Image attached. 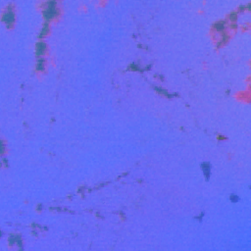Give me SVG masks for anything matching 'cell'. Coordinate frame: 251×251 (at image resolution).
Instances as JSON below:
<instances>
[{"mask_svg":"<svg viewBox=\"0 0 251 251\" xmlns=\"http://www.w3.org/2000/svg\"><path fill=\"white\" fill-rule=\"evenodd\" d=\"M214 29L219 33H222L224 31V30L226 29V22L225 21H219L217 23L214 24Z\"/></svg>","mask_w":251,"mask_h":251,"instance_id":"ba28073f","label":"cell"},{"mask_svg":"<svg viewBox=\"0 0 251 251\" xmlns=\"http://www.w3.org/2000/svg\"><path fill=\"white\" fill-rule=\"evenodd\" d=\"M230 199L232 203H237L239 201V197L237 196L236 194H232V195L230 196Z\"/></svg>","mask_w":251,"mask_h":251,"instance_id":"7c38bea8","label":"cell"},{"mask_svg":"<svg viewBox=\"0 0 251 251\" xmlns=\"http://www.w3.org/2000/svg\"><path fill=\"white\" fill-rule=\"evenodd\" d=\"M8 242L10 245L17 244L20 249H23V240H22V237L20 234H11L8 238Z\"/></svg>","mask_w":251,"mask_h":251,"instance_id":"277c9868","label":"cell"},{"mask_svg":"<svg viewBox=\"0 0 251 251\" xmlns=\"http://www.w3.org/2000/svg\"><path fill=\"white\" fill-rule=\"evenodd\" d=\"M203 217H204V212L201 213V215H200V216H199V217H197V219H198L199 221L201 222V221H202V219H203Z\"/></svg>","mask_w":251,"mask_h":251,"instance_id":"9a60e30c","label":"cell"},{"mask_svg":"<svg viewBox=\"0 0 251 251\" xmlns=\"http://www.w3.org/2000/svg\"><path fill=\"white\" fill-rule=\"evenodd\" d=\"M2 22H3L8 28H10V27L15 23V13L13 12V9L11 8L10 6H9L7 10L2 15Z\"/></svg>","mask_w":251,"mask_h":251,"instance_id":"7a4b0ae2","label":"cell"},{"mask_svg":"<svg viewBox=\"0 0 251 251\" xmlns=\"http://www.w3.org/2000/svg\"><path fill=\"white\" fill-rule=\"evenodd\" d=\"M201 169H202L203 175L206 178V180H209L210 179V175H211V167H210V164L207 162H204L201 164Z\"/></svg>","mask_w":251,"mask_h":251,"instance_id":"5b68a950","label":"cell"},{"mask_svg":"<svg viewBox=\"0 0 251 251\" xmlns=\"http://www.w3.org/2000/svg\"><path fill=\"white\" fill-rule=\"evenodd\" d=\"M154 88H155V90L159 94H161V95H164V96H166V97H168V98H171L173 96L172 94H170L167 90H165V89H163V88H160V87H157V86H155Z\"/></svg>","mask_w":251,"mask_h":251,"instance_id":"9c48e42d","label":"cell"},{"mask_svg":"<svg viewBox=\"0 0 251 251\" xmlns=\"http://www.w3.org/2000/svg\"><path fill=\"white\" fill-rule=\"evenodd\" d=\"M4 152H5V145H4L3 141H1V152H0V153H1V155H3Z\"/></svg>","mask_w":251,"mask_h":251,"instance_id":"4fadbf2b","label":"cell"},{"mask_svg":"<svg viewBox=\"0 0 251 251\" xmlns=\"http://www.w3.org/2000/svg\"><path fill=\"white\" fill-rule=\"evenodd\" d=\"M2 164H3L4 167H8V160L6 158L2 159Z\"/></svg>","mask_w":251,"mask_h":251,"instance_id":"5bb4252c","label":"cell"},{"mask_svg":"<svg viewBox=\"0 0 251 251\" xmlns=\"http://www.w3.org/2000/svg\"><path fill=\"white\" fill-rule=\"evenodd\" d=\"M35 69H37V71H39V72L44 71V69H45V60H44L42 57L37 58V64H35Z\"/></svg>","mask_w":251,"mask_h":251,"instance_id":"52a82bcc","label":"cell"},{"mask_svg":"<svg viewBox=\"0 0 251 251\" xmlns=\"http://www.w3.org/2000/svg\"><path fill=\"white\" fill-rule=\"evenodd\" d=\"M49 30H50L49 23H48V22H44L43 25H42L41 31H40V33H39V39H43L44 37H46V35H48V33H49Z\"/></svg>","mask_w":251,"mask_h":251,"instance_id":"8992f818","label":"cell"},{"mask_svg":"<svg viewBox=\"0 0 251 251\" xmlns=\"http://www.w3.org/2000/svg\"><path fill=\"white\" fill-rule=\"evenodd\" d=\"M47 49V44L42 40H39L37 44H35V55L37 58H40L44 55Z\"/></svg>","mask_w":251,"mask_h":251,"instance_id":"3957f363","label":"cell"},{"mask_svg":"<svg viewBox=\"0 0 251 251\" xmlns=\"http://www.w3.org/2000/svg\"><path fill=\"white\" fill-rule=\"evenodd\" d=\"M129 69L131 71H140V68L138 65H136L135 63H131V65L129 66Z\"/></svg>","mask_w":251,"mask_h":251,"instance_id":"8fae6325","label":"cell"},{"mask_svg":"<svg viewBox=\"0 0 251 251\" xmlns=\"http://www.w3.org/2000/svg\"><path fill=\"white\" fill-rule=\"evenodd\" d=\"M218 138H219V140H226V137H225V136H222V135H220Z\"/></svg>","mask_w":251,"mask_h":251,"instance_id":"2e32d148","label":"cell"},{"mask_svg":"<svg viewBox=\"0 0 251 251\" xmlns=\"http://www.w3.org/2000/svg\"><path fill=\"white\" fill-rule=\"evenodd\" d=\"M237 15H238V13H237L236 11H232V12H230V14H228V20H230L232 23H235L237 20Z\"/></svg>","mask_w":251,"mask_h":251,"instance_id":"30bf717a","label":"cell"},{"mask_svg":"<svg viewBox=\"0 0 251 251\" xmlns=\"http://www.w3.org/2000/svg\"><path fill=\"white\" fill-rule=\"evenodd\" d=\"M58 14H59V9L57 8V2L47 1L44 3L42 15H43V19L45 20V22L49 23L51 20L55 19Z\"/></svg>","mask_w":251,"mask_h":251,"instance_id":"6da1fadb","label":"cell"}]
</instances>
